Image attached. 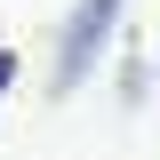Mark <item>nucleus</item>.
Returning a JSON list of instances; mask_svg holds the SVG:
<instances>
[{
    "label": "nucleus",
    "instance_id": "2",
    "mask_svg": "<svg viewBox=\"0 0 160 160\" xmlns=\"http://www.w3.org/2000/svg\"><path fill=\"white\" fill-rule=\"evenodd\" d=\"M16 80H24V56L8 48V40H0V104H8V88H16Z\"/></svg>",
    "mask_w": 160,
    "mask_h": 160
},
{
    "label": "nucleus",
    "instance_id": "1",
    "mask_svg": "<svg viewBox=\"0 0 160 160\" xmlns=\"http://www.w3.org/2000/svg\"><path fill=\"white\" fill-rule=\"evenodd\" d=\"M120 16H128V0H72V16H64L56 32V80H48V96H72V88H88V72L104 64V48H112Z\"/></svg>",
    "mask_w": 160,
    "mask_h": 160
}]
</instances>
